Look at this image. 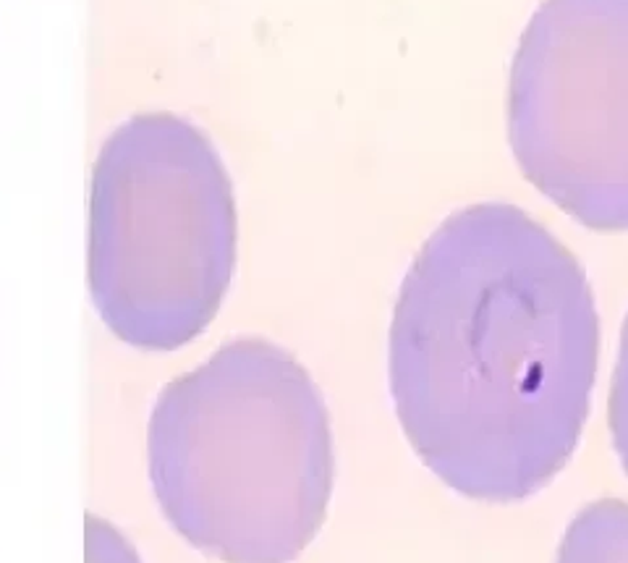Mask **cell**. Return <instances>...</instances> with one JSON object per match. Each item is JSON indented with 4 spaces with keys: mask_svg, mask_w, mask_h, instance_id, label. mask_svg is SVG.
<instances>
[{
    "mask_svg": "<svg viewBox=\"0 0 628 563\" xmlns=\"http://www.w3.org/2000/svg\"><path fill=\"white\" fill-rule=\"evenodd\" d=\"M508 134L552 202L594 231H626L628 0H542L510 66Z\"/></svg>",
    "mask_w": 628,
    "mask_h": 563,
    "instance_id": "3",
    "label": "cell"
},
{
    "mask_svg": "<svg viewBox=\"0 0 628 563\" xmlns=\"http://www.w3.org/2000/svg\"><path fill=\"white\" fill-rule=\"evenodd\" d=\"M557 563H628V503L604 498L584 506L565 529Z\"/></svg>",
    "mask_w": 628,
    "mask_h": 563,
    "instance_id": "5",
    "label": "cell"
},
{
    "mask_svg": "<svg viewBox=\"0 0 628 563\" xmlns=\"http://www.w3.org/2000/svg\"><path fill=\"white\" fill-rule=\"evenodd\" d=\"M113 141L136 173L141 328L176 344L215 314L231 278V181L218 149L186 118L139 116Z\"/></svg>",
    "mask_w": 628,
    "mask_h": 563,
    "instance_id": "4",
    "label": "cell"
},
{
    "mask_svg": "<svg viewBox=\"0 0 628 563\" xmlns=\"http://www.w3.org/2000/svg\"><path fill=\"white\" fill-rule=\"evenodd\" d=\"M168 493L188 532L241 563L301 553L328 514L335 451L312 375L280 346L233 341L165 407Z\"/></svg>",
    "mask_w": 628,
    "mask_h": 563,
    "instance_id": "2",
    "label": "cell"
},
{
    "mask_svg": "<svg viewBox=\"0 0 628 563\" xmlns=\"http://www.w3.org/2000/svg\"><path fill=\"white\" fill-rule=\"evenodd\" d=\"M599 359L581 262L510 202L447 215L403 275L390 393L424 467L471 501L540 493L576 454Z\"/></svg>",
    "mask_w": 628,
    "mask_h": 563,
    "instance_id": "1",
    "label": "cell"
},
{
    "mask_svg": "<svg viewBox=\"0 0 628 563\" xmlns=\"http://www.w3.org/2000/svg\"><path fill=\"white\" fill-rule=\"evenodd\" d=\"M607 422H610L612 448L620 459V467L628 474V312L620 330L618 359L612 369L610 399H607Z\"/></svg>",
    "mask_w": 628,
    "mask_h": 563,
    "instance_id": "6",
    "label": "cell"
}]
</instances>
